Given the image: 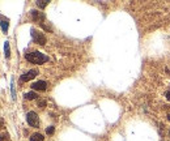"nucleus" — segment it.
Returning <instances> with one entry per match:
<instances>
[{"label":"nucleus","instance_id":"f257e3e1","mask_svg":"<svg viewBox=\"0 0 170 141\" xmlns=\"http://www.w3.org/2000/svg\"><path fill=\"white\" fill-rule=\"evenodd\" d=\"M25 59L28 61H30L32 64H43L46 61H48V56L39 51H33L25 55Z\"/></svg>","mask_w":170,"mask_h":141},{"label":"nucleus","instance_id":"f03ea898","mask_svg":"<svg viewBox=\"0 0 170 141\" xmlns=\"http://www.w3.org/2000/svg\"><path fill=\"white\" fill-rule=\"evenodd\" d=\"M32 38H33V42L34 43H38V45H41V46H45L46 45V37H45V34L43 33H41V31H38L37 29H34V28H32Z\"/></svg>","mask_w":170,"mask_h":141},{"label":"nucleus","instance_id":"7ed1b4c3","mask_svg":"<svg viewBox=\"0 0 170 141\" xmlns=\"http://www.w3.org/2000/svg\"><path fill=\"white\" fill-rule=\"evenodd\" d=\"M26 120H28V124L33 128H38L39 127V119H38V115L34 113V111H29L26 114Z\"/></svg>","mask_w":170,"mask_h":141},{"label":"nucleus","instance_id":"20e7f679","mask_svg":"<svg viewBox=\"0 0 170 141\" xmlns=\"http://www.w3.org/2000/svg\"><path fill=\"white\" fill-rule=\"evenodd\" d=\"M37 75H38V71H37V69H30V71L25 72V73L22 75L21 77H20V81H22V83L30 81V80H33V78L37 76Z\"/></svg>","mask_w":170,"mask_h":141},{"label":"nucleus","instance_id":"39448f33","mask_svg":"<svg viewBox=\"0 0 170 141\" xmlns=\"http://www.w3.org/2000/svg\"><path fill=\"white\" fill-rule=\"evenodd\" d=\"M30 15H32L33 21L39 22L41 25H43V21H45V18H46V16L42 12H38V11H34V9H33V11H30Z\"/></svg>","mask_w":170,"mask_h":141},{"label":"nucleus","instance_id":"423d86ee","mask_svg":"<svg viewBox=\"0 0 170 141\" xmlns=\"http://www.w3.org/2000/svg\"><path fill=\"white\" fill-rule=\"evenodd\" d=\"M30 86H32V89H34V90L45 91L47 89V83H46V81H37V83H33Z\"/></svg>","mask_w":170,"mask_h":141},{"label":"nucleus","instance_id":"0eeeda50","mask_svg":"<svg viewBox=\"0 0 170 141\" xmlns=\"http://www.w3.org/2000/svg\"><path fill=\"white\" fill-rule=\"evenodd\" d=\"M8 20H5L4 17H1V31L7 34V31H8Z\"/></svg>","mask_w":170,"mask_h":141},{"label":"nucleus","instance_id":"6e6552de","mask_svg":"<svg viewBox=\"0 0 170 141\" xmlns=\"http://www.w3.org/2000/svg\"><path fill=\"white\" fill-rule=\"evenodd\" d=\"M30 141H45V140H43V136H42L41 133H34V135H32Z\"/></svg>","mask_w":170,"mask_h":141},{"label":"nucleus","instance_id":"1a4fd4ad","mask_svg":"<svg viewBox=\"0 0 170 141\" xmlns=\"http://www.w3.org/2000/svg\"><path fill=\"white\" fill-rule=\"evenodd\" d=\"M25 98H26V99L30 101V99H37L38 96L34 93V91H29V93H26V94H25Z\"/></svg>","mask_w":170,"mask_h":141},{"label":"nucleus","instance_id":"9d476101","mask_svg":"<svg viewBox=\"0 0 170 141\" xmlns=\"http://www.w3.org/2000/svg\"><path fill=\"white\" fill-rule=\"evenodd\" d=\"M4 52H5V58L11 56V50H9V42H5L4 43Z\"/></svg>","mask_w":170,"mask_h":141},{"label":"nucleus","instance_id":"9b49d317","mask_svg":"<svg viewBox=\"0 0 170 141\" xmlns=\"http://www.w3.org/2000/svg\"><path fill=\"white\" fill-rule=\"evenodd\" d=\"M48 4V1L47 0H39V1H37V5H38V8H45L46 5Z\"/></svg>","mask_w":170,"mask_h":141},{"label":"nucleus","instance_id":"f8f14e48","mask_svg":"<svg viewBox=\"0 0 170 141\" xmlns=\"http://www.w3.org/2000/svg\"><path fill=\"white\" fill-rule=\"evenodd\" d=\"M11 90H12V98L16 99V89H15V81H11Z\"/></svg>","mask_w":170,"mask_h":141},{"label":"nucleus","instance_id":"ddd939ff","mask_svg":"<svg viewBox=\"0 0 170 141\" xmlns=\"http://www.w3.org/2000/svg\"><path fill=\"white\" fill-rule=\"evenodd\" d=\"M54 132H55L54 127H48V128H46V133H47V135H52Z\"/></svg>","mask_w":170,"mask_h":141},{"label":"nucleus","instance_id":"4468645a","mask_svg":"<svg viewBox=\"0 0 170 141\" xmlns=\"http://www.w3.org/2000/svg\"><path fill=\"white\" fill-rule=\"evenodd\" d=\"M38 106L41 107V109H43V107L46 106V101L45 99H39L38 101Z\"/></svg>","mask_w":170,"mask_h":141},{"label":"nucleus","instance_id":"2eb2a0df","mask_svg":"<svg viewBox=\"0 0 170 141\" xmlns=\"http://www.w3.org/2000/svg\"><path fill=\"white\" fill-rule=\"evenodd\" d=\"M166 98H168V101H170V90L166 91Z\"/></svg>","mask_w":170,"mask_h":141},{"label":"nucleus","instance_id":"dca6fc26","mask_svg":"<svg viewBox=\"0 0 170 141\" xmlns=\"http://www.w3.org/2000/svg\"><path fill=\"white\" fill-rule=\"evenodd\" d=\"M168 119H169V122H170V115H169V116H168Z\"/></svg>","mask_w":170,"mask_h":141},{"label":"nucleus","instance_id":"f3484780","mask_svg":"<svg viewBox=\"0 0 170 141\" xmlns=\"http://www.w3.org/2000/svg\"><path fill=\"white\" fill-rule=\"evenodd\" d=\"M169 135H170V132H169Z\"/></svg>","mask_w":170,"mask_h":141}]
</instances>
